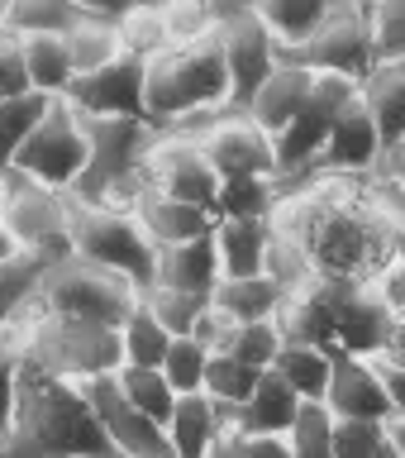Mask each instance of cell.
I'll use <instances>...</instances> for the list:
<instances>
[{"instance_id":"obj_1","label":"cell","mask_w":405,"mask_h":458,"mask_svg":"<svg viewBox=\"0 0 405 458\" xmlns=\"http://www.w3.org/2000/svg\"><path fill=\"white\" fill-rule=\"evenodd\" d=\"M272 229L306 253L315 282H377L396 258V229L372 210L367 177L306 172L282 182Z\"/></svg>"},{"instance_id":"obj_2","label":"cell","mask_w":405,"mask_h":458,"mask_svg":"<svg viewBox=\"0 0 405 458\" xmlns=\"http://www.w3.org/2000/svg\"><path fill=\"white\" fill-rule=\"evenodd\" d=\"M5 458H114L100 435L81 386H72L38 363L20 368V406H14V435Z\"/></svg>"},{"instance_id":"obj_3","label":"cell","mask_w":405,"mask_h":458,"mask_svg":"<svg viewBox=\"0 0 405 458\" xmlns=\"http://www.w3.org/2000/svg\"><path fill=\"white\" fill-rule=\"evenodd\" d=\"M143 110L148 124L163 134H186V129L215 120L229 110V72L220 38H196V43H172L148 63L143 81Z\"/></svg>"},{"instance_id":"obj_4","label":"cell","mask_w":405,"mask_h":458,"mask_svg":"<svg viewBox=\"0 0 405 458\" xmlns=\"http://www.w3.org/2000/svg\"><path fill=\"white\" fill-rule=\"evenodd\" d=\"M86 134H91V163L72 200L129 210L134 196L148 186V153L163 129H153L148 120H86Z\"/></svg>"},{"instance_id":"obj_5","label":"cell","mask_w":405,"mask_h":458,"mask_svg":"<svg viewBox=\"0 0 405 458\" xmlns=\"http://www.w3.org/2000/svg\"><path fill=\"white\" fill-rule=\"evenodd\" d=\"M72 258L124 277L143 296L157 277V249L124 206H81L72 200Z\"/></svg>"},{"instance_id":"obj_6","label":"cell","mask_w":405,"mask_h":458,"mask_svg":"<svg viewBox=\"0 0 405 458\" xmlns=\"http://www.w3.org/2000/svg\"><path fill=\"white\" fill-rule=\"evenodd\" d=\"M24 353L29 363H38L43 372H53L72 386L114 377L124 368L120 329L86 320H53V315H34L24 325Z\"/></svg>"},{"instance_id":"obj_7","label":"cell","mask_w":405,"mask_h":458,"mask_svg":"<svg viewBox=\"0 0 405 458\" xmlns=\"http://www.w3.org/2000/svg\"><path fill=\"white\" fill-rule=\"evenodd\" d=\"M86 163H91V134H86V120L67 106V100H53V106L43 110V120L34 124V134L24 139L10 177L48 186V191H57V196H72L77 182L86 177Z\"/></svg>"},{"instance_id":"obj_8","label":"cell","mask_w":405,"mask_h":458,"mask_svg":"<svg viewBox=\"0 0 405 458\" xmlns=\"http://www.w3.org/2000/svg\"><path fill=\"white\" fill-rule=\"evenodd\" d=\"M139 292L114 272H100L81 258H67L48 272L38 292V310L34 315H53V320H86V325H110L120 329L124 315L139 306Z\"/></svg>"},{"instance_id":"obj_9","label":"cell","mask_w":405,"mask_h":458,"mask_svg":"<svg viewBox=\"0 0 405 458\" xmlns=\"http://www.w3.org/2000/svg\"><path fill=\"white\" fill-rule=\"evenodd\" d=\"M291 63L310 67V72H329V77H349V81L363 86L382 63L377 38H372V5L334 0V5H329V20L320 24V34H315Z\"/></svg>"},{"instance_id":"obj_10","label":"cell","mask_w":405,"mask_h":458,"mask_svg":"<svg viewBox=\"0 0 405 458\" xmlns=\"http://www.w3.org/2000/svg\"><path fill=\"white\" fill-rule=\"evenodd\" d=\"M186 134L200 143V153H206V163L215 167L220 182H282L277 143H272L249 114L224 110V114H215V120H206V124L186 129Z\"/></svg>"},{"instance_id":"obj_11","label":"cell","mask_w":405,"mask_h":458,"mask_svg":"<svg viewBox=\"0 0 405 458\" xmlns=\"http://www.w3.org/2000/svg\"><path fill=\"white\" fill-rule=\"evenodd\" d=\"M224 53V72H229V110H249V100L263 91V81L282 67V53L272 34L263 29L253 5H220V24H215Z\"/></svg>"},{"instance_id":"obj_12","label":"cell","mask_w":405,"mask_h":458,"mask_svg":"<svg viewBox=\"0 0 405 458\" xmlns=\"http://www.w3.org/2000/svg\"><path fill=\"white\" fill-rule=\"evenodd\" d=\"M0 215H5L10 234L20 239L24 253H38L48 263H67L72 258V196H57L48 186H34L24 177H10Z\"/></svg>"},{"instance_id":"obj_13","label":"cell","mask_w":405,"mask_h":458,"mask_svg":"<svg viewBox=\"0 0 405 458\" xmlns=\"http://www.w3.org/2000/svg\"><path fill=\"white\" fill-rule=\"evenodd\" d=\"M353 96H358V81L315 72L306 110H300L291 120V129L277 139V172H282V182H296V177H306V172H315V163H320V153L329 143V129H334V120L343 110H349Z\"/></svg>"},{"instance_id":"obj_14","label":"cell","mask_w":405,"mask_h":458,"mask_svg":"<svg viewBox=\"0 0 405 458\" xmlns=\"http://www.w3.org/2000/svg\"><path fill=\"white\" fill-rule=\"evenodd\" d=\"M334 301V353L386 358L396 344V310L382 301L377 282H325Z\"/></svg>"},{"instance_id":"obj_15","label":"cell","mask_w":405,"mask_h":458,"mask_svg":"<svg viewBox=\"0 0 405 458\" xmlns=\"http://www.w3.org/2000/svg\"><path fill=\"white\" fill-rule=\"evenodd\" d=\"M143 81H148V63L134 53H120L100 72H86V77L72 81L67 106L81 120H148V110H143Z\"/></svg>"},{"instance_id":"obj_16","label":"cell","mask_w":405,"mask_h":458,"mask_svg":"<svg viewBox=\"0 0 405 458\" xmlns=\"http://www.w3.org/2000/svg\"><path fill=\"white\" fill-rule=\"evenodd\" d=\"M148 186L210 215H215V196H220V177H215V167L206 163V153H200L191 134H157L148 153Z\"/></svg>"},{"instance_id":"obj_17","label":"cell","mask_w":405,"mask_h":458,"mask_svg":"<svg viewBox=\"0 0 405 458\" xmlns=\"http://www.w3.org/2000/svg\"><path fill=\"white\" fill-rule=\"evenodd\" d=\"M81 396H86V406H91V415H96V425H100V435H105L114 458H167L163 425H153L143 411L129 406L114 377L86 382Z\"/></svg>"},{"instance_id":"obj_18","label":"cell","mask_w":405,"mask_h":458,"mask_svg":"<svg viewBox=\"0 0 405 458\" xmlns=\"http://www.w3.org/2000/svg\"><path fill=\"white\" fill-rule=\"evenodd\" d=\"M382 157H386V143L377 134V120L367 114L363 96H353L349 110L329 129V143H325L315 172H329V177H372L382 167Z\"/></svg>"},{"instance_id":"obj_19","label":"cell","mask_w":405,"mask_h":458,"mask_svg":"<svg viewBox=\"0 0 405 458\" xmlns=\"http://www.w3.org/2000/svg\"><path fill=\"white\" fill-rule=\"evenodd\" d=\"M325 406L334 411V420H367V425H396L392 396L382 386V372L372 358H349L334 353V372H329Z\"/></svg>"},{"instance_id":"obj_20","label":"cell","mask_w":405,"mask_h":458,"mask_svg":"<svg viewBox=\"0 0 405 458\" xmlns=\"http://www.w3.org/2000/svg\"><path fill=\"white\" fill-rule=\"evenodd\" d=\"M129 210H134V220L143 225V234L153 239V249H177V243L215 234V215L210 210L186 206V200H172L163 191H153V186H143Z\"/></svg>"},{"instance_id":"obj_21","label":"cell","mask_w":405,"mask_h":458,"mask_svg":"<svg viewBox=\"0 0 405 458\" xmlns=\"http://www.w3.org/2000/svg\"><path fill=\"white\" fill-rule=\"evenodd\" d=\"M310 86H315V72L310 67H300V63H282L272 77L263 81V91H257L249 100V120L263 129V134L277 143L286 129H291V120L300 110H306V100H310Z\"/></svg>"},{"instance_id":"obj_22","label":"cell","mask_w":405,"mask_h":458,"mask_svg":"<svg viewBox=\"0 0 405 458\" xmlns=\"http://www.w3.org/2000/svg\"><path fill=\"white\" fill-rule=\"evenodd\" d=\"M229 415L215 406L206 392L177 396V411L167 420V458H215V444L224 439Z\"/></svg>"},{"instance_id":"obj_23","label":"cell","mask_w":405,"mask_h":458,"mask_svg":"<svg viewBox=\"0 0 405 458\" xmlns=\"http://www.w3.org/2000/svg\"><path fill=\"white\" fill-rule=\"evenodd\" d=\"M153 286L186 296H215L220 286V253H215V234L177 243V249H157V277Z\"/></svg>"},{"instance_id":"obj_24","label":"cell","mask_w":405,"mask_h":458,"mask_svg":"<svg viewBox=\"0 0 405 458\" xmlns=\"http://www.w3.org/2000/svg\"><path fill=\"white\" fill-rule=\"evenodd\" d=\"M277 329L286 344H310V349L334 353V301H329L325 282H310L291 292L277 310Z\"/></svg>"},{"instance_id":"obj_25","label":"cell","mask_w":405,"mask_h":458,"mask_svg":"<svg viewBox=\"0 0 405 458\" xmlns=\"http://www.w3.org/2000/svg\"><path fill=\"white\" fill-rule=\"evenodd\" d=\"M215 253L224 277H263L272 253V220H215Z\"/></svg>"},{"instance_id":"obj_26","label":"cell","mask_w":405,"mask_h":458,"mask_svg":"<svg viewBox=\"0 0 405 458\" xmlns=\"http://www.w3.org/2000/svg\"><path fill=\"white\" fill-rule=\"evenodd\" d=\"M263 29L272 34L277 43L282 63H291V57L306 48V43L320 34V24L329 20V0H263V5H253Z\"/></svg>"},{"instance_id":"obj_27","label":"cell","mask_w":405,"mask_h":458,"mask_svg":"<svg viewBox=\"0 0 405 458\" xmlns=\"http://www.w3.org/2000/svg\"><path fill=\"white\" fill-rule=\"evenodd\" d=\"M296 411H300V396L277 377V372H263V377H257V386H253V396L243 401L234 415H229V425L243 429V435H282V439H286V429H291Z\"/></svg>"},{"instance_id":"obj_28","label":"cell","mask_w":405,"mask_h":458,"mask_svg":"<svg viewBox=\"0 0 405 458\" xmlns=\"http://www.w3.org/2000/svg\"><path fill=\"white\" fill-rule=\"evenodd\" d=\"M57 263L38 253H20L14 263L0 267V329H24L38 310V292Z\"/></svg>"},{"instance_id":"obj_29","label":"cell","mask_w":405,"mask_h":458,"mask_svg":"<svg viewBox=\"0 0 405 458\" xmlns=\"http://www.w3.org/2000/svg\"><path fill=\"white\" fill-rule=\"evenodd\" d=\"M367 114L377 120V134L386 148L405 139V63H377V72L358 86Z\"/></svg>"},{"instance_id":"obj_30","label":"cell","mask_w":405,"mask_h":458,"mask_svg":"<svg viewBox=\"0 0 405 458\" xmlns=\"http://www.w3.org/2000/svg\"><path fill=\"white\" fill-rule=\"evenodd\" d=\"M210 301H215V310L229 315L234 325H257V320H277L286 292L263 272V277H224L215 286Z\"/></svg>"},{"instance_id":"obj_31","label":"cell","mask_w":405,"mask_h":458,"mask_svg":"<svg viewBox=\"0 0 405 458\" xmlns=\"http://www.w3.org/2000/svg\"><path fill=\"white\" fill-rule=\"evenodd\" d=\"M24 43V72H29V91L43 100H67L77 67H72L67 38H20Z\"/></svg>"},{"instance_id":"obj_32","label":"cell","mask_w":405,"mask_h":458,"mask_svg":"<svg viewBox=\"0 0 405 458\" xmlns=\"http://www.w3.org/2000/svg\"><path fill=\"white\" fill-rule=\"evenodd\" d=\"M272 372L291 386L300 401H325L329 392V372H334V353L329 349H310V344H282Z\"/></svg>"},{"instance_id":"obj_33","label":"cell","mask_w":405,"mask_h":458,"mask_svg":"<svg viewBox=\"0 0 405 458\" xmlns=\"http://www.w3.org/2000/svg\"><path fill=\"white\" fill-rule=\"evenodd\" d=\"M120 349H124V368H163V358L172 349V335L157 325V315L139 301V306L124 315V325H120Z\"/></svg>"},{"instance_id":"obj_34","label":"cell","mask_w":405,"mask_h":458,"mask_svg":"<svg viewBox=\"0 0 405 458\" xmlns=\"http://www.w3.org/2000/svg\"><path fill=\"white\" fill-rule=\"evenodd\" d=\"M114 382H120V392H124L129 406L143 411L153 425L167 429L172 411H177V392H172V382L163 377V368H120V372H114Z\"/></svg>"},{"instance_id":"obj_35","label":"cell","mask_w":405,"mask_h":458,"mask_svg":"<svg viewBox=\"0 0 405 458\" xmlns=\"http://www.w3.org/2000/svg\"><path fill=\"white\" fill-rule=\"evenodd\" d=\"M81 20V5L72 0H24L10 5V34L14 38H67Z\"/></svg>"},{"instance_id":"obj_36","label":"cell","mask_w":405,"mask_h":458,"mask_svg":"<svg viewBox=\"0 0 405 458\" xmlns=\"http://www.w3.org/2000/svg\"><path fill=\"white\" fill-rule=\"evenodd\" d=\"M257 377H263V372L249 368V363H239L234 353H210V368H206V396H210L224 415H234L243 401L253 396Z\"/></svg>"},{"instance_id":"obj_37","label":"cell","mask_w":405,"mask_h":458,"mask_svg":"<svg viewBox=\"0 0 405 458\" xmlns=\"http://www.w3.org/2000/svg\"><path fill=\"white\" fill-rule=\"evenodd\" d=\"M334 411L325 401H300L291 429H286V444H291V458H329L334 454Z\"/></svg>"},{"instance_id":"obj_38","label":"cell","mask_w":405,"mask_h":458,"mask_svg":"<svg viewBox=\"0 0 405 458\" xmlns=\"http://www.w3.org/2000/svg\"><path fill=\"white\" fill-rule=\"evenodd\" d=\"M282 182H220L215 220H272Z\"/></svg>"},{"instance_id":"obj_39","label":"cell","mask_w":405,"mask_h":458,"mask_svg":"<svg viewBox=\"0 0 405 458\" xmlns=\"http://www.w3.org/2000/svg\"><path fill=\"white\" fill-rule=\"evenodd\" d=\"M53 100L43 96H14V100H0V172L10 177L14 157H20L24 139L34 134V124L43 120V110H48Z\"/></svg>"},{"instance_id":"obj_40","label":"cell","mask_w":405,"mask_h":458,"mask_svg":"<svg viewBox=\"0 0 405 458\" xmlns=\"http://www.w3.org/2000/svg\"><path fill=\"white\" fill-rule=\"evenodd\" d=\"M20 368H24V329H0V458L14 435V406H20Z\"/></svg>"},{"instance_id":"obj_41","label":"cell","mask_w":405,"mask_h":458,"mask_svg":"<svg viewBox=\"0 0 405 458\" xmlns=\"http://www.w3.org/2000/svg\"><path fill=\"white\" fill-rule=\"evenodd\" d=\"M143 306L157 315V325H163L172 339H191L200 315L210 310V296H186V292H167V286H148V292H143Z\"/></svg>"},{"instance_id":"obj_42","label":"cell","mask_w":405,"mask_h":458,"mask_svg":"<svg viewBox=\"0 0 405 458\" xmlns=\"http://www.w3.org/2000/svg\"><path fill=\"white\" fill-rule=\"evenodd\" d=\"M120 43H124V53L143 57V63H153V57L163 53V48H172L163 5H129L124 24H120Z\"/></svg>"},{"instance_id":"obj_43","label":"cell","mask_w":405,"mask_h":458,"mask_svg":"<svg viewBox=\"0 0 405 458\" xmlns=\"http://www.w3.org/2000/svg\"><path fill=\"white\" fill-rule=\"evenodd\" d=\"M206 368H210V349L200 339H172V349L163 358V377L172 382L177 396H196L206 392Z\"/></svg>"},{"instance_id":"obj_44","label":"cell","mask_w":405,"mask_h":458,"mask_svg":"<svg viewBox=\"0 0 405 458\" xmlns=\"http://www.w3.org/2000/svg\"><path fill=\"white\" fill-rule=\"evenodd\" d=\"M282 329L277 320H257V325H234V339H229V349L224 353H234L239 363H249L257 372H272V363H277V353H282Z\"/></svg>"},{"instance_id":"obj_45","label":"cell","mask_w":405,"mask_h":458,"mask_svg":"<svg viewBox=\"0 0 405 458\" xmlns=\"http://www.w3.org/2000/svg\"><path fill=\"white\" fill-rule=\"evenodd\" d=\"M372 38L382 63H405V0H372Z\"/></svg>"},{"instance_id":"obj_46","label":"cell","mask_w":405,"mask_h":458,"mask_svg":"<svg viewBox=\"0 0 405 458\" xmlns=\"http://www.w3.org/2000/svg\"><path fill=\"white\" fill-rule=\"evenodd\" d=\"M392 439V425H367V420H339L334 425V454L329 458H377Z\"/></svg>"},{"instance_id":"obj_47","label":"cell","mask_w":405,"mask_h":458,"mask_svg":"<svg viewBox=\"0 0 405 458\" xmlns=\"http://www.w3.org/2000/svg\"><path fill=\"white\" fill-rule=\"evenodd\" d=\"M215 458H291V444L282 435H243L229 425L224 439L215 444Z\"/></svg>"},{"instance_id":"obj_48","label":"cell","mask_w":405,"mask_h":458,"mask_svg":"<svg viewBox=\"0 0 405 458\" xmlns=\"http://www.w3.org/2000/svg\"><path fill=\"white\" fill-rule=\"evenodd\" d=\"M14 96H34L24 72V43L14 34H0V100H14Z\"/></svg>"},{"instance_id":"obj_49","label":"cell","mask_w":405,"mask_h":458,"mask_svg":"<svg viewBox=\"0 0 405 458\" xmlns=\"http://www.w3.org/2000/svg\"><path fill=\"white\" fill-rule=\"evenodd\" d=\"M377 372H382L386 396H392V415H396V425H405V358H396V353L377 358Z\"/></svg>"},{"instance_id":"obj_50","label":"cell","mask_w":405,"mask_h":458,"mask_svg":"<svg viewBox=\"0 0 405 458\" xmlns=\"http://www.w3.org/2000/svg\"><path fill=\"white\" fill-rule=\"evenodd\" d=\"M377 292H382V301L396 310V320L405 315V258H392V267L377 277Z\"/></svg>"},{"instance_id":"obj_51","label":"cell","mask_w":405,"mask_h":458,"mask_svg":"<svg viewBox=\"0 0 405 458\" xmlns=\"http://www.w3.org/2000/svg\"><path fill=\"white\" fill-rule=\"evenodd\" d=\"M382 172L392 177L401 191H405V139L396 143V148H386V157H382Z\"/></svg>"},{"instance_id":"obj_52","label":"cell","mask_w":405,"mask_h":458,"mask_svg":"<svg viewBox=\"0 0 405 458\" xmlns=\"http://www.w3.org/2000/svg\"><path fill=\"white\" fill-rule=\"evenodd\" d=\"M24 249H20V239L10 234V225H5V215H0V267L5 263H14V258H20Z\"/></svg>"},{"instance_id":"obj_53","label":"cell","mask_w":405,"mask_h":458,"mask_svg":"<svg viewBox=\"0 0 405 458\" xmlns=\"http://www.w3.org/2000/svg\"><path fill=\"white\" fill-rule=\"evenodd\" d=\"M392 353H401V358H405V315L396 320V344H392Z\"/></svg>"},{"instance_id":"obj_54","label":"cell","mask_w":405,"mask_h":458,"mask_svg":"<svg viewBox=\"0 0 405 458\" xmlns=\"http://www.w3.org/2000/svg\"><path fill=\"white\" fill-rule=\"evenodd\" d=\"M392 444H396V454L405 458V425H392Z\"/></svg>"},{"instance_id":"obj_55","label":"cell","mask_w":405,"mask_h":458,"mask_svg":"<svg viewBox=\"0 0 405 458\" xmlns=\"http://www.w3.org/2000/svg\"><path fill=\"white\" fill-rule=\"evenodd\" d=\"M0 34H10V5H0Z\"/></svg>"},{"instance_id":"obj_56","label":"cell","mask_w":405,"mask_h":458,"mask_svg":"<svg viewBox=\"0 0 405 458\" xmlns=\"http://www.w3.org/2000/svg\"><path fill=\"white\" fill-rule=\"evenodd\" d=\"M396 258H405V225L396 229Z\"/></svg>"},{"instance_id":"obj_57","label":"cell","mask_w":405,"mask_h":458,"mask_svg":"<svg viewBox=\"0 0 405 458\" xmlns=\"http://www.w3.org/2000/svg\"><path fill=\"white\" fill-rule=\"evenodd\" d=\"M377 458H401V454H396V444H392V439H386V449H382Z\"/></svg>"},{"instance_id":"obj_58","label":"cell","mask_w":405,"mask_h":458,"mask_svg":"<svg viewBox=\"0 0 405 458\" xmlns=\"http://www.w3.org/2000/svg\"><path fill=\"white\" fill-rule=\"evenodd\" d=\"M5 186H10V177H5V172H0V206H5Z\"/></svg>"},{"instance_id":"obj_59","label":"cell","mask_w":405,"mask_h":458,"mask_svg":"<svg viewBox=\"0 0 405 458\" xmlns=\"http://www.w3.org/2000/svg\"><path fill=\"white\" fill-rule=\"evenodd\" d=\"M396 358H401V353H396Z\"/></svg>"}]
</instances>
